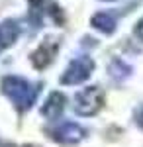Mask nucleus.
Here are the masks:
<instances>
[{"label": "nucleus", "instance_id": "1", "mask_svg": "<svg viewBox=\"0 0 143 147\" xmlns=\"http://www.w3.org/2000/svg\"><path fill=\"white\" fill-rule=\"evenodd\" d=\"M2 92L12 100V104L16 106V110L26 112L30 110L39 94V84H33L30 80L22 79V77H4L2 80Z\"/></svg>", "mask_w": 143, "mask_h": 147}, {"label": "nucleus", "instance_id": "2", "mask_svg": "<svg viewBox=\"0 0 143 147\" xmlns=\"http://www.w3.org/2000/svg\"><path fill=\"white\" fill-rule=\"evenodd\" d=\"M104 106V90L100 86H86L75 96V112L78 116H94Z\"/></svg>", "mask_w": 143, "mask_h": 147}, {"label": "nucleus", "instance_id": "3", "mask_svg": "<svg viewBox=\"0 0 143 147\" xmlns=\"http://www.w3.org/2000/svg\"><path fill=\"white\" fill-rule=\"evenodd\" d=\"M92 71H94V61L88 55H80V57H75L69 63V67L65 69V73L61 75L59 80H61V84H67V86L80 84L92 75Z\"/></svg>", "mask_w": 143, "mask_h": 147}, {"label": "nucleus", "instance_id": "4", "mask_svg": "<svg viewBox=\"0 0 143 147\" xmlns=\"http://www.w3.org/2000/svg\"><path fill=\"white\" fill-rule=\"evenodd\" d=\"M49 136L53 141L61 143V145H75V143L84 139L86 129L75 122H65V124H59L57 127L49 129Z\"/></svg>", "mask_w": 143, "mask_h": 147}, {"label": "nucleus", "instance_id": "5", "mask_svg": "<svg viewBox=\"0 0 143 147\" xmlns=\"http://www.w3.org/2000/svg\"><path fill=\"white\" fill-rule=\"evenodd\" d=\"M67 108V96L61 92H51L47 96L45 104L41 106V114H43L47 120H57L61 114L65 112Z\"/></svg>", "mask_w": 143, "mask_h": 147}, {"label": "nucleus", "instance_id": "6", "mask_svg": "<svg viewBox=\"0 0 143 147\" xmlns=\"http://www.w3.org/2000/svg\"><path fill=\"white\" fill-rule=\"evenodd\" d=\"M57 41L55 39H49V41H43L41 45L37 47L35 51L32 53V63L35 69H43L47 67L51 61H53V57L57 53Z\"/></svg>", "mask_w": 143, "mask_h": 147}, {"label": "nucleus", "instance_id": "7", "mask_svg": "<svg viewBox=\"0 0 143 147\" xmlns=\"http://www.w3.org/2000/svg\"><path fill=\"white\" fill-rule=\"evenodd\" d=\"M18 35H20V26H18V22L6 20V22L0 24V53L4 49H8L10 45H14L16 39H18Z\"/></svg>", "mask_w": 143, "mask_h": 147}, {"label": "nucleus", "instance_id": "8", "mask_svg": "<svg viewBox=\"0 0 143 147\" xmlns=\"http://www.w3.org/2000/svg\"><path fill=\"white\" fill-rule=\"evenodd\" d=\"M90 24H92L98 32H102V34H106V35H110V34L116 32V16L110 14V12H98V14H94L92 20H90Z\"/></svg>", "mask_w": 143, "mask_h": 147}, {"label": "nucleus", "instance_id": "9", "mask_svg": "<svg viewBox=\"0 0 143 147\" xmlns=\"http://www.w3.org/2000/svg\"><path fill=\"white\" fill-rule=\"evenodd\" d=\"M108 71H110V75L116 80H121V79H125V77H130L132 67H130V65H125V63H123V61H120V59H116L110 67H108Z\"/></svg>", "mask_w": 143, "mask_h": 147}, {"label": "nucleus", "instance_id": "10", "mask_svg": "<svg viewBox=\"0 0 143 147\" xmlns=\"http://www.w3.org/2000/svg\"><path fill=\"white\" fill-rule=\"evenodd\" d=\"M133 34H135V37L137 39H141L143 41V18L139 20V22L135 24V30H133Z\"/></svg>", "mask_w": 143, "mask_h": 147}, {"label": "nucleus", "instance_id": "11", "mask_svg": "<svg viewBox=\"0 0 143 147\" xmlns=\"http://www.w3.org/2000/svg\"><path fill=\"white\" fill-rule=\"evenodd\" d=\"M135 122H137V125L139 127H143V106L135 112Z\"/></svg>", "mask_w": 143, "mask_h": 147}, {"label": "nucleus", "instance_id": "12", "mask_svg": "<svg viewBox=\"0 0 143 147\" xmlns=\"http://www.w3.org/2000/svg\"><path fill=\"white\" fill-rule=\"evenodd\" d=\"M0 147H6V145H4V143H2V141H0Z\"/></svg>", "mask_w": 143, "mask_h": 147}, {"label": "nucleus", "instance_id": "13", "mask_svg": "<svg viewBox=\"0 0 143 147\" xmlns=\"http://www.w3.org/2000/svg\"><path fill=\"white\" fill-rule=\"evenodd\" d=\"M106 2H110V0H106Z\"/></svg>", "mask_w": 143, "mask_h": 147}]
</instances>
